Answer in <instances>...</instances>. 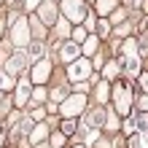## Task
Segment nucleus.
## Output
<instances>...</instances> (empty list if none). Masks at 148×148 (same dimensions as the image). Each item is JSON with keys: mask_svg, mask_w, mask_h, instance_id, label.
I'll list each match as a JSON object with an SVG mask.
<instances>
[{"mask_svg": "<svg viewBox=\"0 0 148 148\" xmlns=\"http://www.w3.org/2000/svg\"><path fill=\"white\" fill-rule=\"evenodd\" d=\"M113 102H116V113L119 116H127L129 113V105H132V92H129V84H116L113 89Z\"/></svg>", "mask_w": 148, "mask_h": 148, "instance_id": "1", "label": "nucleus"}, {"mask_svg": "<svg viewBox=\"0 0 148 148\" xmlns=\"http://www.w3.org/2000/svg\"><path fill=\"white\" fill-rule=\"evenodd\" d=\"M62 14L67 22H81L86 16V8H84V0H62Z\"/></svg>", "mask_w": 148, "mask_h": 148, "instance_id": "2", "label": "nucleus"}, {"mask_svg": "<svg viewBox=\"0 0 148 148\" xmlns=\"http://www.w3.org/2000/svg\"><path fill=\"white\" fill-rule=\"evenodd\" d=\"M84 108H86V97H84V94H70V100H65L59 110H62V116H67V119H75V116H78V113H81Z\"/></svg>", "mask_w": 148, "mask_h": 148, "instance_id": "3", "label": "nucleus"}, {"mask_svg": "<svg viewBox=\"0 0 148 148\" xmlns=\"http://www.w3.org/2000/svg\"><path fill=\"white\" fill-rule=\"evenodd\" d=\"M92 73V62L89 59H75V62L67 67V78L70 81H81V78H86Z\"/></svg>", "mask_w": 148, "mask_h": 148, "instance_id": "4", "label": "nucleus"}, {"mask_svg": "<svg viewBox=\"0 0 148 148\" xmlns=\"http://www.w3.org/2000/svg\"><path fill=\"white\" fill-rule=\"evenodd\" d=\"M11 40L16 43L19 49H24L30 43V27H27V19H19L14 24V32H11Z\"/></svg>", "mask_w": 148, "mask_h": 148, "instance_id": "5", "label": "nucleus"}, {"mask_svg": "<svg viewBox=\"0 0 148 148\" xmlns=\"http://www.w3.org/2000/svg\"><path fill=\"white\" fill-rule=\"evenodd\" d=\"M38 16L43 24H54L57 22V3H51V0H43L38 5Z\"/></svg>", "mask_w": 148, "mask_h": 148, "instance_id": "6", "label": "nucleus"}, {"mask_svg": "<svg viewBox=\"0 0 148 148\" xmlns=\"http://www.w3.org/2000/svg\"><path fill=\"white\" fill-rule=\"evenodd\" d=\"M49 75H51V62L49 59H38L35 67H32V81L35 84H46Z\"/></svg>", "mask_w": 148, "mask_h": 148, "instance_id": "7", "label": "nucleus"}, {"mask_svg": "<svg viewBox=\"0 0 148 148\" xmlns=\"http://www.w3.org/2000/svg\"><path fill=\"white\" fill-rule=\"evenodd\" d=\"M59 57H62V62H75L78 59V43L75 40H65V43H59Z\"/></svg>", "mask_w": 148, "mask_h": 148, "instance_id": "8", "label": "nucleus"}, {"mask_svg": "<svg viewBox=\"0 0 148 148\" xmlns=\"http://www.w3.org/2000/svg\"><path fill=\"white\" fill-rule=\"evenodd\" d=\"M24 65H27V51H22V49H19V51H16V54H14V57L5 62V70L14 75V73H19Z\"/></svg>", "mask_w": 148, "mask_h": 148, "instance_id": "9", "label": "nucleus"}, {"mask_svg": "<svg viewBox=\"0 0 148 148\" xmlns=\"http://www.w3.org/2000/svg\"><path fill=\"white\" fill-rule=\"evenodd\" d=\"M121 67L127 70V75H140V57L137 54H129V57H121Z\"/></svg>", "mask_w": 148, "mask_h": 148, "instance_id": "10", "label": "nucleus"}, {"mask_svg": "<svg viewBox=\"0 0 148 148\" xmlns=\"http://www.w3.org/2000/svg\"><path fill=\"white\" fill-rule=\"evenodd\" d=\"M27 100H30V84L22 78V81L16 84V97H14V105H16V108H22Z\"/></svg>", "mask_w": 148, "mask_h": 148, "instance_id": "11", "label": "nucleus"}, {"mask_svg": "<svg viewBox=\"0 0 148 148\" xmlns=\"http://www.w3.org/2000/svg\"><path fill=\"white\" fill-rule=\"evenodd\" d=\"M84 124H94V127H102V124H105V110H102V108H97V110H92L89 113V116H86L84 119Z\"/></svg>", "mask_w": 148, "mask_h": 148, "instance_id": "12", "label": "nucleus"}, {"mask_svg": "<svg viewBox=\"0 0 148 148\" xmlns=\"http://www.w3.org/2000/svg\"><path fill=\"white\" fill-rule=\"evenodd\" d=\"M46 137H49V127H46V124H38L35 129H32L30 140H32V143H43V140H46Z\"/></svg>", "mask_w": 148, "mask_h": 148, "instance_id": "13", "label": "nucleus"}, {"mask_svg": "<svg viewBox=\"0 0 148 148\" xmlns=\"http://www.w3.org/2000/svg\"><path fill=\"white\" fill-rule=\"evenodd\" d=\"M116 3H119V0H97V14H100V16H108V14H113Z\"/></svg>", "mask_w": 148, "mask_h": 148, "instance_id": "14", "label": "nucleus"}, {"mask_svg": "<svg viewBox=\"0 0 148 148\" xmlns=\"http://www.w3.org/2000/svg\"><path fill=\"white\" fill-rule=\"evenodd\" d=\"M97 46H100V38H94V35L86 38L84 40V54L86 57H94V54H97Z\"/></svg>", "mask_w": 148, "mask_h": 148, "instance_id": "15", "label": "nucleus"}, {"mask_svg": "<svg viewBox=\"0 0 148 148\" xmlns=\"http://www.w3.org/2000/svg\"><path fill=\"white\" fill-rule=\"evenodd\" d=\"M14 84H16V81H14L11 73H8V70H0V92H3V89H11Z\"/></svg>", "mask_w": 148, "mask_h": 148, "instance_id": "16", "label": "nucleus"}, {"mask_svg": "<svg viewBox=\"0 0 148 148\" xmlns=\"http://www.w3.org/2000/svg\"><path fill=\"white\" fill-rule=\"evenodd\" d=\"M121 70V62H108L105 65V81H110V78H116Z\"/></svg>", "mask_w": 148, "mask_h": 148, "instance_id": "17", "label": "nucleus"}, {"mask_svg": "<svg viewBox=\"0 0 148 148\" xmlns=\"http://www.w3.org/2000/svg\"><path fill=\"white\" fill-rule=\"evenodd\" d=\"M108 94H110V86H108V81H102V84L97 86V102H105Z\"/></svg>", "mask_w": 148, "mask_h": 148, "instance_id": "18", "label": "nucleus"}, {"mask_svg": "<svg viewBox=\"0 0 148 148\" xmlns=\"http://www.w3.org/2000/svg\"><path fill=\"white\" fill-rule=\"evenodd\" d=\"M40 54H43V43H40V40H32V43H30V57L38 59Z\"/></svg>", "mask_w": 148, "mask_h": 148, "instance_id": "19", "label": "nucleus"}, {"mask_svg": "<svg viewBox=\"0 0 148 148\" xmlns=\"http://www.w3.org/2000/svg\"><path fill=\"white\" fill-rule=\"evenodd\" d=\"M97 32H100V38H108L110 35V24L102 19V22H97Z\"/></svg>", "mask_w": 148, "mask_h": 148, "instance_id": "20", "label": "nucleus"}, {"mask_svg": "<svg viewBox=\"0 0 148 148\" xmlns=\"http://www.w3.org/2000/svg\"><path fill=\"white\" fill-rule=\"evenodd\" d=\"M62 132H65V135H73V132H75V119H65V121H62Z\"/></svg>", "mask_w": 148, "mask_h": 148, "instance_id": "21", "label": "nucleus"}, {"mask_svg": "<svg viewBox=\"0 0 148 148\" xmlns=\"http://www.w3.org/2000/svg\"><path fill=\"white\" fill-rule=\"evenodd\" d=\"M51 145H54V148H62V145H65V132L51 135Z\"/></svg>", "mask_w": 148, "mask_h": 148, "instance_id": "22", "label": "nucleus"}, {"mask_svg": "<svg viewBox=\"0 0 148 148\" xmlns=\"http://www.w3.org/2000/svg\"><path fill=\"white\" fill-rule=\"evenodd\" d=\"M32 100H35V102H43V100H46V89H43V86H38V89L32 92Z\"/></svg>", "mask_w": 148, "mask_h": 148, "instance_id": "23", "label": "nucleus"}, {"mask_svg": "<svg viewBox=\"0 0 148 148\" xmlns=\"http://www.w3.org/2000/svg\"><path fill=\"white\" fill-rule=\"evenodd\" d=\"M73 40H75V43L86 40V32H84V27H75V30H73Z\"/></svg>", "mask_w": 148, "mask_h": 148, "instance_id": "24", "label": "nucleus"}, {"mask_svg": "<svg viewBox=\"0 0 148 148\" xmlns=\"http://www.w3.org/2000/svg\"><path fill=\"white\" fill-rule=\"evenodd\" d=\"M137 127H140L143 132L148 135V113H145V116H140V119H137Z\"/></svg>", "mask_w": 148, "mask_h": 148, "instance_id": "25", "label": "nucleus"}, {"mask_svg": "<svg viewBox=\"0 0 148 148\" xmlns=\"http://www.w3.org/2000/svg\"><path fill=\"white\" fill-rule=\"evenodd\" d=\"M140 140H143L140 135H132V137H129V148H143V145H140Z\"/></svg>", "mask_w": 148, "mask_h": 148, "instance_id": "26", "label": "nucleus"}, {"mask_svg": "<svg viewBox=\"0 0 148 148\" xmlns=\"http://www.w3.org/2000/svg\"><path fill=\"white\" fill-rule=\"evenodd\" d=\"M57 27H59V35H67V22H65V19H62V22H59V24H57Z\"/></svg>", "mask_w": 148, "mask_h": 148, "instance_id": "27", "label": "nucleus"}, {"mask_svg": "<svg viewBox=\"0 0 148 148\" xmlns=\"http://www.w3.org/2000/svg\"><path fill=\"white\" fill-rule=\"evenodd\" d=\"M43 3V0H24V5H27V8H38Z\"/></svg>", "mask_w": 148, "mask_h": 148, "instance_id": "28", "label": "nucleus"}, {"mask_svg": "<svg viewBox=\"0 0 148 148\" xmlns=\"http://www.w3.org/2000/svg\"><path fill=\"white\" fill-rule=\"evenodd\" d=\"M124 129H127V135H132V132H135V121H127Z\"/></svg>", "mask_w": 148, "mask_h": 148, "instance_id": "29", "label": "nucleus"}, {"mask_svg": "<svg viewBox=\"0 0 148 148\" xmlns=\"http://www.w3.org/2000/svg\"><path fill=\"white\" fill-rule=\"evenodd\" d=\"M116 32H119V35H127V32H129V24H121V27H119Z\"/></svg>", "mask_w": 148, "mask_h": 148, "instance_id": "30", "label": "nucleus"}, {"mask_svg": "<svg viewBox=\"0 0 148 148\" xmlns=\"http://www.w3.org/2000/svg\"><path fill=\"white\" fill-rule=\"evenodd\" d=\"M140 108H143V110H148V94H145V97H140Z\"/></svg>", "mask_w": 148, "mask_h": 148, "instance_id": "31", "label": "nucleus"}, {"mask_svg": "<svg viewBox=\"0 0 148 148\" xmlns=\"http://www.w3.org/2000/svg\"><path fill=\"white\" fill-rule=\"evenodd\" d=\"M140 84H143V89L148 92V75H140Z\"/></svg>", "mask_w": 148, "mask_h": 148, "instance_id": "32", "label": "nucleus"}, {"mask_svg": "<svg viewBox=\"0 0 148 148\" xmlns=\"http://www.w3.org/2000/svg\"><path fill=\"white\" fill-rule=\"evenodd\" d=\"M38 148H49V145H38Z\"/></svg>", "mask_w": 148, "mask_h": 148, "instance_id": "33", "label": "nucleus"}, {"mask_svg": "<svg viewBox=\"0 0 148 148\" xmlns=\"http://www.w3.org/2000/svg\"><path fill=\"white\" fill-rule=\"evenodd\" d=\"M75 148H86V145H75Z\"/></svg>", "mask_w": 148, "mask_h": 148, "instance_id": "34", "label": "nucleus"}, {"mask_svg": "<svg viewBox=\"0 0 148 148\" xmlns=\"http://www.w3.org/2000/svg\"><path fill=\"white\" fill-rule=\"evenodd\" d=\"M143 148H148V145H143Z\"/></svg>", "mask_w": 148, "mask_h": 148, "instance_id": "35", "label": "nucleus"}]
</instances>
